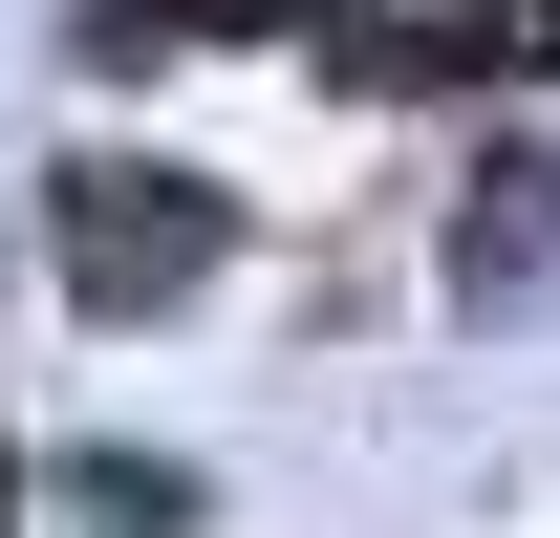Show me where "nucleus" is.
Here are the masks:
<instances>
[{
	"instance_id": "2",
	"label": "nucleus",
	"mask_w": 560,
	"mask_h": 538,
	"mask_svg": "<svg viewBox=\"0 0 560 538\" xmlns=\"http://www.w3.org/2000/svg\"><path fill=\"white\" fill-rule=\"evenodd\" d=\"M560 66V0H453V22H346V86H517Z\"/></svg>"
},
{
	"instance_id": "3",
	"label": "nucleus",
	"mask_w": 560,
	"mask_h": 538,
	"mask_svg": "<svg viewBox=\"0 0 560 538\" xmlns=\"http://www.w3.org/2000/svg\"><path fill=\"white\" fill-rule=\"evenodd\" d=\"M539 280H560V173H539V151H495L475 215H453V302L495 324V302H539Z\"/></svg>"
},
{
	"instance_id": "4",
	"label": "nucleus",
	"mask_w": 560,
	"mask_h": 538,
	"mask_svg": "<svg viewBox=\"0 0 560 538\" xmlns=\"http://www.w3.org/2000/svg\"><path fill=\"white\" fill-rule=\"evenodd\" d=\"M237 22H280V0H108L86 44H108V66H151V44H237Z\"/></svg>"
},
{
	"instance_id": "1",
	"label": "nucleus",
	"mask_w": 560,
	"mask_h": 538,
	"mask_svg": "<svg viewBox=\"0 0 560 538\" xmlns=\"http://www.w3.org/2000/svg\"><path fill=\"white\" fill-rule=\"evenodd\" d=\"M44 259H66L86 324H173L215 259H237V215H215V173H151V151H86L66 195H44Z\"/></svg>"
}]
</instances>
